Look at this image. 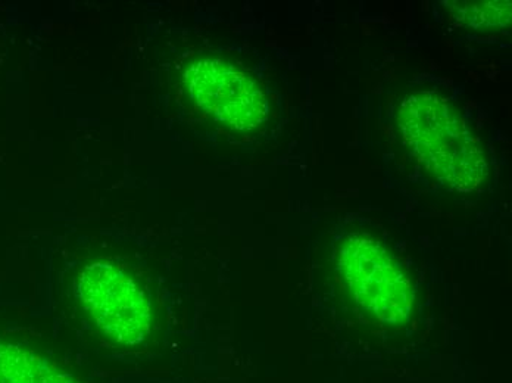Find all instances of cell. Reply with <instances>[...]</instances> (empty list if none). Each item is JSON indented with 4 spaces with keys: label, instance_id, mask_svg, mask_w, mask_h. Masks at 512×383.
Wrapping results in <instances>:
<instances>
[{
    "label": "cell",
    "instance_id": "3957f363",
    "mask_svg": "<svg viewBox=\"0 0 512 383\" xmlns=\"http://www.w3.org/2000/svg\"><path fill=\"white\" fill-rule=\"evenodd\" d=\"M77 298L93 328L120 347L142 344L154 325L148 286L123 264L96 261L81 270Z\"/></svg>",
    "mask_w": 512,
    "mask_h": 383
},
{
    "label": "cell",
    "instance_id": "5b68a950",
    "mask_svg": "<svg viewBox=\"0 0 512 383\" xmlns=\"http://www.w3.org/2000/svg\"><path fill=\"white\" fill-rule=\"evenodd\" d=\"M0 383H77L48 360L14 344L0 342Z\"/></svg>",
    "mask_w": 512,
    "mask_h": 383
},
{
    "label": "cell",
    "instance_id": "7a4b0ae2",
    "mask_svg": "<svg viewBox=\"0 0 512 383\" xmlns=\"http://www.w3.org/2000/svg\"><path fill=\"white\" fill-rule=\"evenodd\" d=\"M333 272L354 310L386 329L410 323L415 307L410 272L377 236L351 232L333 244Z\"/></svg>",
    "mask_w": 512,
    "mask_h": 383
},
{
    "label": "cell",
    "instance_id": "277c9868",
    "mask_svg": "<svg viewBox=\"0 0 512 383\" xmlns=\"http://www.w3.org/2000/svg\"><path fill=\"white\" fill-rule=\"evenodd\" d=\"M186 82L196 105L236 132H251L267 118V98L261 86L224 59L196 62L187 71Z\"/></svg>",
    "mask_w": 512,
    "mask_h": 383
},
{
    "label": "cell",
    "instance_id": "6da1fadb",
    "mask_svg": "<svg viewBox=\"0 0 512 383\" xmlns=\"http://www.w3.org/2000/svg\"><path fill=\"white\" fill-rule=\"evenodd\" d=\"M395 124L405 151L439 185L470 192L486 182L485 148L451 99L433 90L412 92L402 99Z\"/></svg>",
    "mask_w": 512,
    "mask_h": 383
}]
</instances>
